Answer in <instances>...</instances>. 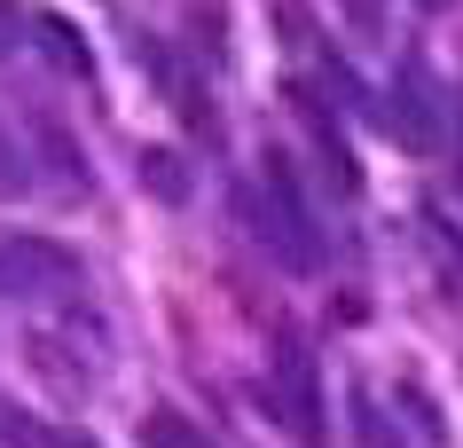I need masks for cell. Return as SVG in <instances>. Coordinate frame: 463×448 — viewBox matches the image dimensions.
<instances>
[{"label":"cell","instance_id":"obj_3","mask_svg":"<svg viewBox=\"0 0 463 448\" xmlns=\"http://www.w3.org/2000/svg\"><path fill=\"white\" fill-rule=\"evenodd\" d=\"M71 252L40 244V236H0V283L8 291H63L71 283Z\"/></svg>","mask_w":463,"mask_h":448},{"label":"cell","instance_id":"obj_11","mask_svg":"<svg viewBox=\"0 0 463 448\" xmlns=\"http://www.w3.org/2000/svg\"><path fill=\"white\" fill-rule=\"evenodd\" d=\"M416 8H432V16H439V8H448V0H416Z\"/></svg>","mask_w":463,"mask_h":448},{"label":"cell","instance_id":"obj_8","mask_svg":"<svg viewBox=\"0 0 463 448\" xmlns=\"http://www.w3.org/2000/svg\"><path fill=\"white\" fill-rule=\"evenodd\" d=\"M8 189H24V157L0 142V197H8Z\"/></svg>","mask_w":463,"mask_h":448},{"label":"cell","instance_id":"obj_4","mask_svg":"<svg viewBox=\"0 0 463 448\" xmlns=\"http://www.w3.org/2000/svg\"><path fill=\"white\" fill-rule=\"evenodd\" d=\"M134 174H142V189H149L157 205H189V166H181L173 149H142V157H134Z\"/></svg>","mask_w":463,"mask_h":448},{"label":"cell","instance_id":"obj_5","mask_svg":"<svg viewBox=\"0 0 463 448\" xmlns=\"http://www.w3.org/2000/svg\"><path fill=\"white\" fill-rule=\"evenodd\" d=\"M142 448H204V433H196L181 409H149L142 417Z\"/></svg>","mask_w":463,"mask_h":448},{"label":"cell","instance_id":"obj_9","mask_svg":"<svg viewBox=\"0 0 463 448\" xmlns=\"http://www.w3.org/2000/svg\"><path fill=\"white\" fill-rule=\"evenodd\" d=\"M354 8V24H377V0H345Z\"/></svg>","mask_w":463,"mask_h":448},{"label":"cell","instance_id":"obj_1","mask_svg":"<svg viewBox=\"0 0 463 448\" xmlns=\"http://www.w3.org/2000/svg\"><path fill=\"white\" fill-rule=\"evenodd\" d=\"M251 221H260V244L283 260V268H322V244L307 236V213L291 197V174H283V157H268V189H251Z\"/></svg>","mask_w":463,"mask_h":448},{"label":"cell","instance_id":"obj_6","mask_svg":"<svg viewBox=\"0 0 463 448\" xmlns=\"http://www.w3.org/2000/svg\"><path fill=\"white\" fill-rule=\"evenodd\" d=\"M385 134H401L409 149H432V119H424V102H416V95H392V110H385Z\"/></svg>","mask_w":463,"mask_h":448},{"label":"cell","instance_id":"obj_7","mask_svg":"<svg viewBox=\"0 0 463 448\" xmlns=\"http://www.w3.org/2000/svg\"><path fill=\"white\" fill-rule=\"evenodd\" d=\"M0 448H55V433H40V424H24V417H16L8 433H0Z\"/></svg>","mask_w":463,"mask_h":448},{"label":"cell","instance_id":"obj_2","mask_svg":"<svg viewBox=\"0 0 463 448\" xmlns=\"http://www.w3.org/2000/svg\"><path fill=\"white\" fill-rule=\"evenodd\" d=\"M268 409L283 417V433H291L298 448H322V386H315V362L298 347L275 354V370H268Z\"/></svg>","mask_w":463,"mask_h":448},{"label":"cell","instance_id":"obj_10","mask_svg":"<svg viewBox=\"0 0 463 448\" xmlns=\"http://www.w3.org/2000/svg\"><path fill=\"white\" fill-rule=\"evenodd\" d=\"M448 189H456V205H463V166H456V174H448Z\"/></svg>","mask_w":463,"mask_h":448}]
</instances>
